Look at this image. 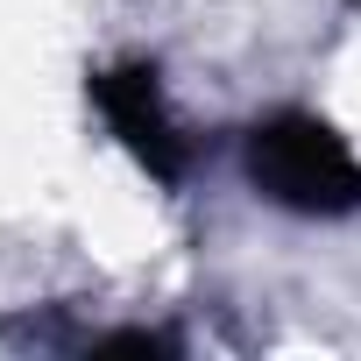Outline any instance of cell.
Returning a JSON list of instances; mask_svg holds the SVG:
<instances>
[{
	"mask_svg": "<svg viewBox=\"0 0 361 361\" xmlns=\"http://www.w3.org/2000/svg\"><path fill=\"white\" fill-rule=\"evenodd\" d=\"M85 99H92V114L114 128V142L156 177V185H185L192 177V163H199V142L177 128V114H170V99H163V71L156 64H106V71H92L85 78Z\"/></svg>",
	"mask_w": 361,
	"mask_h": 361,
	"instance_id": "obj_2",
	"label": "cell"
},
{
	"mask_svg": "<svg viewBox=\"0 0 361 361\" xmlns=\"http://www.w3.org/2000/svg\"><path fill=\"white\" fill-rule=\"evenodd\" d=\"M241 163H248V185L269 206L298 213V220L361 213V156H354V142L333 121L305 114V106H283V114L255 121L248 142H241Z\"/></svg>",
	"mask_w": 361,
	"mask_h": 361,
	"instance_id": "obj_1",
	"label": "cell"
}]
</instances>
